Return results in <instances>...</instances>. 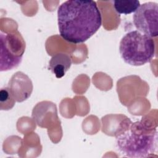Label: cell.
<instances>
[{"mask_svg":"<svg viewBox=\"0 0 158 158\" xmlns=\"http://www.w3.org/2000/svg\"><path fill=\"white\" fill-rule=\"evenodd\" d=\"M7 87L15 101L18 102L27 99L33 91V84L30 78L22 72H17L12 76Z\"/></svg>","mask_w":158,"mask_h":158,"instance_id":"obj_6","label":"cell"},{"mask_svg":"<svg viewBox=\"0 0 158 158\" xmlns=\"http://www.w3.org/2000/svg\"><path fill=\"white\" fill-rule=\"evenodd\" d=\"M72 65L71 57L65 53H57L54 55L49 62V69L57 78H62L69 70Z\"/></svg>","mask_w":158,"mask_h":158,"instance_id":"obj_7","label":"cell"},{"mask_svg":"<svg viewBox=\"0 0 158 158\" xmlns=\"http://www.w3.org/2000/svg\"><path fill=\"white\" fill-rule=\"evenodd\" d=\"M114 7L115 10L120 14H130L135 12L140 6V2L137 0L114 1Z\"/></svg>","mask_w":158,"mask_h":158,"instance_id":"obj_8","label":"cell"},{"mask_svg":"<svg viewBox=\"0 0 158 158\" xmlns=\"http://www.w3.org/2000/svg\"><path fill=\"white\" fill-rule=\"evenodd\" d=\"M0 101L1 107H2L4 104L5 105L3 110H9L14 107L15 102V100L12 95L7 86L1 89Z\"/></svg>","mask_w":158,"mask_h":158,"instance_id":"obj_9","label":"cell"},{"mask_svg":"<svg viewBox=\"0 0 158 158\" xmlns=\"http://www.w3.org/2000/svg\"><path fill=\"white\" fill-rule=\"evenodd\" d=\"M137 30L151 38L158 35V4L148 2L140 4L133 15Z\"/></svg>","mask_w":158,"mask_h":158,"instance_id":"obj_5","label":"cell"},{"mask_svg":"<svg viewBox=\"0 0 158 158\" xmlns=\"http://www.w3.org/2000/svg\"><path fill=\"white\" fill-rule=\"evenodd\" d=\"M119 51L123 61L133 66L149 62L155 55L153 39L138 30L128 32L120 42Z\"/></svg>","mask_w":158,"mask_h":158,"instance_id":"obj_3","label":"cell"},{"mask_svg":"<svg viewBox=\"0 0 158 158\" xmlns=\"http://www.w3.org/2000/svg\"><path fill=\"white\" fill-rule=\"evenodd\" d=\"M115 147L119 154L126 157H148L157 150V131L141 122L130 121L120 127L115 135Z\"/></svg>","mask_w":158,"mask_h":158,"instance_id":"obj_2","label":"cell"},{"mask_svg":"<svg viewBox=\"0 0 158 158\" xmlns=\"http://www.w3.org/2000/svg\"><path fill=\"white\" fill-rule=\"evenodd\" d=\"M57 23L64 40L80 44L87 41L100 28L102 16L94 1L69 0L58 7Z\"/></svg>","mask_w":158,"mask_h":158,"instance_id":"obj_1","label":"cell"},{"mask_svg":"<svg viewBox=\"0 0 158 158\" xmlns=\"http://www.w3.org/2000/svg\"><path fill=\"white\" fill-rule=\"evenodd\" d=\"M25 41L19 31L0 35V70H12L22 60Z\"/></svg>","mask_w":158,"mask_h":158,"instance_id":"obj_4","label":"cell"}]
</instances>
